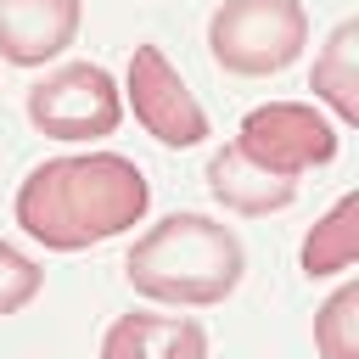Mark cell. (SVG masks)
<instances>
[{"instance_id": "cell-9", "label": "cell", "mask_w": 359, "mask_h": 359, "mask_svg": "<svg viewBox=\"0 0 359 359\" xmlns=\"http://www.w3.org/2000/svg\"><path fill=\"white\" fill-rule=\"evenodd\" d=\"M208 191H213V202H224L230 213H252V219H258V213H280V208L297 202V180L258 168L236 140L208 157Z\"/></svg>"}, {"instance_id": "cell-4", "label": "cell", "mask_w": 359, "mask_h": 359, "mask_svg": "<svg viewBox=\"0 0 359 359\" xmlns=\"http://www.w3.org/2000/svg\"><path fill=\"white\" fill-rule=\"evenodd\" d=\"M123 118V95L107 67L67 62L28 90V123L50 140H101Z\"/></svg>"}, {"instance_id": "cell-1", "label": "cell", "mask_w": 359, "mask_h": 359, "mask_svg": "<svg viewBox=\"0 0 359 359\" xmlns=\"http://www.w3.org/2000/svg\"><path fill=\"white\" fill-rule=\"evenodd\" d=\"M146 202H151L146 174L118 151L50 157L28 168V180L17 185V224L56 252H79L140 224Z\"/></svg>"}, {"instance_id": "cell-12", "label": "cell", "mask_w": 359, "mask_h": 359, "mask_svg": "<svg viewBox=\"0 0 359 359\" xmlns=\"http://www.w3.org/2000/svg\"><path fill=\"white\" fill-rule=\"evenodd\" d=\"M314 348L320 359H359V286H337L325 297L314 314Z\"/></svg>"}, {"instance_id": "cell-2", "label": "cell", "mask_w": 359, "mask_h": 359, "mask_svg": "<svg viewBox=\"0 0 359 359\" xmlns=\"http://www.w3.org/2000/svg\"><path fill=\"white\" fill-rule=\"evenodd\" d=\"M247 252L241 236L208 213H168L157 219L123 258V275L140 297L174 303V309H208L224 303L241 286Z\"/></svg>"}, {"instance_id": "cell-11", "label": "cell", "mask_w": 359, "mask_h": 359, "mask_svg": "<svg viewBox=\"0 0 359 359\" xmlns=\"http://www.w3.org/2000/svg\"><path fill=\"white\" fill-rule=\"evenodd\" d=\"M359 258V196H342L309 236H303V275L325 280Z\"/></svg>"}, {"instance_id": "cell-5", "label": "cell", "mask_w": 359, "mask_h": 359, "mask_svg": "<svg viewBox=\"0 0 359 359\" xmlns=\"http://www.w3.org/2000/svg\"><path fill=\"white\" fill-rule=\"evenodd\" d=\"M258 168L269 174H309V168H325L337 157V129L303 107V101H269V107H252L241 118V140H236Z\"/></svg>"}, {"instance_id": "cell-6", "label": "cell", "mask_w": 359, "mask_h": 359, "mask_svg": "<svg viewBox=\"0 0 359 359\" xmlns=\"http://www.w3.org/2000/svg\"><path fill=\"white\" fill-rule=\"evenodd\" d=\"M129 107L146 123V135H157L163 146H196L208 135L202 101L185 90V79L168 67L157 45H135L129 56Z\"/></svg>"}, {"instance_id": "cell-10", "label": "cell", "mask_w": 359, "mask_h": 359, "mask_svg": "<svg viewBox=\"0 0 359 359\" xmlns=\"http://www.w3.org/2000/svg\"><path fill=\"white\" fill-rule=\"evenodd\" d=\"M309 90L342 118V123H359V22H337L325 50L314 56V79Z\"/></svg>"}, {"instance_id": "cell-3", "label": "cell", "mask_w": 359, "mask_h": 359, "mask_svg": "<svg viewBox=\"0 0 359 359\" xmlns=\"http://www.w3.org/2000/svg\"><path fill=\"white\" fill-rule=\"evenodd\" d=\"M309 45L303 0H224L208 17V50L236 79H269Z\"/></svg>"}, {"instance_id": "cell-8", "label": "cell", "mask_w": 359, "mask_h": 359, "mask_svg": "<svg viewBox=\"0 0 359 359\" xmlns=\"http://www.w3.org/2000/svg\"><path fill=\"white\" fill-rule=\"evenodd\" d=\"M101 359H208V331L185 314H118Z\"/></svg>"}, {"instance_id": "cell-7", "label": "cell", "mask_w": 359, "mask_h": 359, "mask_svg": "<svg viewBox=\"0 0 359 359\" xmlns=\"http://www.w3.org/2000/svg\"><path fill=\"white\" fill-rule=\"evenodd\" d=\"M79 39V0H0V56L39 67Z\"/></svg>"}, {"instance_id": "cell-13", "label": "cell", "mask_w": 359, "mask_h": 359, "mask_svg": "<svg viewBox=\"0 0 359 359\" xmlns=\"http://www.w3.org/2000/svg\"><path fill=\"white\" fill-rule=\"evenodd\" d=\"M39 286H45V269H39L28 252H17L11 241H0V314L28 309V303L39 297Z\"/></svg>"}]
</instances>
